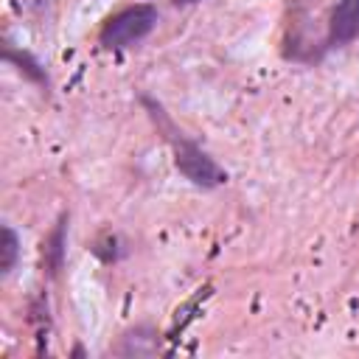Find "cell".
<instances>
[{
	"mask_svg": "<svg viewBox=\"0 0 359 359\" xmlns=\"http://www.w3.org/2000/svg\"><path fill=\"white\" fill-rule=\"evenodd\" d=\"M143 104H146L149 115H151V118L160 123V129L165 132V140H168L171 149H174V163H177V168H180L194 185H199V188H216V185H222V182L227 180V174L216 165V160H213L202 146H196L194 140H188L182 132L174 129V123L165 118V112L160 109L157 101L143 98Z\"/></svg>",
	"mask_w": 359,
	"mask_h": 359,
	"instance_id": "6da1fadb",
	"label": "cell"
},
{
	"mask_svg": "<svg viewBox=\"0 0 359 359\" xmlns=\"http://www.w3.org/2000/svg\"><path fill=\"white\" fill-rule=\"evenodd\" d=\"M157 25V8L151 3H137V6H129L123 11H118L115 17H109L98 34L101 45L104 48H129L135 42H140L151 28Z\"/></svg>",
	"mask_w": 359,
	"mask_h": 359,
	"instance_id": "7a4b0ae2",
	"label": "cell"
},
{
	"mask_svg": "<svg viewBox=\"0 0 359 359\" xmlns=\"http://www.w3.org/2000/svg\"><path fill=\"white\" fill-rule=\"evenodd\" d=\"M359 36V0H339L331 11L328 22V42L331 45H348Z\"/></svg>",
	"mask_w": 359,
	"mask_h": 359,
	"instance_id": "3957f363",
	"label": "cell"
},
{
	"mask_svg": "<svg viewBox=\"0 0 359 359\" xmlns=\"http://www.w3.org/2000/svg\"><path fill=\"white\" fill-rule=\"evenodd\" d=\"M45 269L50 275H56L65 264V216L56 222V227L50 230V236L45 238Z\"/></svg>",
	"mask_w": 359,
	"mask_h": 359,
	"instance_id": "277c9868",
	"label": "cell"
},
{
	"mask_svg": "<svg viewBox=\"0 0 359 359\" xmlns=\"http://www.w3.org/2000/svg\"><path fill=\"white\" fill-rule=\"evenodd\" d=\"M6 62L17 65L28 79H34V81H39V84H45V81H48V76H45V70L39 67V62H36V59H31L25 50H22V53H17L11 45H6Z\"/></svg>",
	"mask_w": 359,
	"mask_h": 359,
	"instance_id": "5b68a950",
	"label": "cell"
},
{
	"mask_svg": "<svg viewBox=\"0 0 359 359\" xmlns=\"http://www.w3.org/2000/svg\"><path fill=\"white\" fill-rule=\"evenodd\" d=\"M3 258H0V272L3 275H8L11 269H14V264H17V255H20V238H17V233L6 224L3 227Z\"/></svg>",
	"mask_w": 359,
	"mask_h": 359,
	"instance_id": "8992f818",
	"label": "cell"
},
{
	"mask_svg": "<svg viewBox=\"0 0 359 359\" xmlns=\"http://www.w3.org/2000/svg\"><path fill=\"white\" fill-rule=\"evenodd\" d=\"M177 3H194V0H177Z\"/></svg>",
	"mask_w": 359,
	"mask_h": 359,
	"instance_id": "52a82bcc",
	"label": "cell"
}]
</instances>
